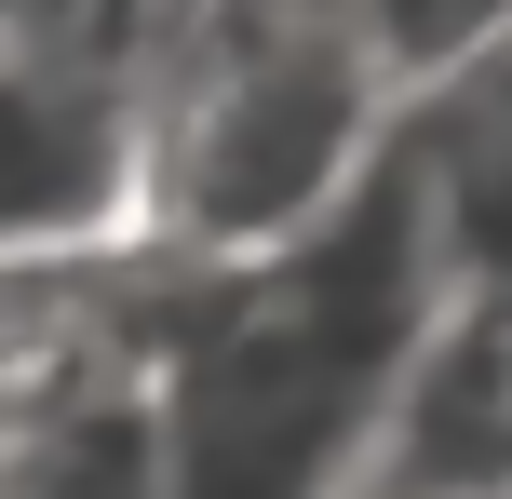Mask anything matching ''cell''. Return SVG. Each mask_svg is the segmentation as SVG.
I'll return each mask as SVG.
<instances>
[{
	"instance_id": "obj_10",
	"label": "cell",
	"mask_w": 512,
	"mask_h": 499,
	"mask_svg": "<svg viewBox=\"0 0 512 499\" xmlns=\"http://www.w3.org/2000/svg\"><path fill=\"white\" fill-rule=\"evenodd\" d=\"M364 499H391V486H364Z\"/></svg>"
},
{
	"instance_id": "obj_7",
	"label": "cell",
	"mask_w": 512,
	"mask_h": 499,
	"mask_svg": "<svg viewBox=\"0 0 512 499\" xmlns=\"http://www.w3.org/2000/svg\"><path fill=\"white\" fill-rule=\"evenodd\" d=\"M0 499H162V392L0 419Z\"/></svg>"
},
{
	"instance_id": "obj_9",
	"label": "cell",
	"mask_w": 512,
	"mask_h": 499,
	"mask_svg": "<svg viewBox=\"0 0 512 499\" xmlns=\"http://www.w3.org/2000/svg\"><path fill=\"white\" fill-rule=\"evenodd\" d=\"M364 27H378V54H391V81H445L459 54H486L512 41V0H364Z\"/></svg>"
},
{
	"instance_id": "obj_4",
	"label": "cell",
	"mask_w": 512,
	"mask_h": 499,
	"mask_svg": "<svg viewBox=\"0 0 512 499\" xmlns=\"http://www.w3.org/2000/svg\"><path fill=\"white\" fill-rule=\"evenodd\" d=\"M135 243V95L0 41V270Z\"/></svg>"
},
{
	"instance_id": "obj_6",
	"label": "cell",
	"mask_w": 512,
	"mask_h": 499,
	"mask_svg": "<svg viewBox=\"0 0 512 499\" xmlns=\"http://www.w3.org/2000/svg\"><path fill=\"white\" fill-rule=\"evenodd\" d=\"M378 486L391 499H512V297H459L432 324Z\"/></svg>"
},
{
	"instance_id": "obj_2",
	"label": "cell",
	"mask_w": 512,
	"mask_h": 499,
	"mask_svg": "<svg viewBox=\"0 0 512 499\" xmlns=\"http://www.w3.org/2000/svg\"><path fill=\"white\" fill-rule=\"evenodd\" d=\"M391 108L364 0H189L135 81V243L176 270L310 243L391 162Z\"/></svg>"
},
{
	"instance_id": "obj_5",
	"label": "cell",
	"mask_w": 512,
	"mask_h": 499,
	"mask_svg": "<svg viewBox=\"0 0 512 499\" xmlns=\"http://www.w3.org/2000/svg\"><path fill=\"white\" fill-rule=\"evenodd\" d=\"M391 162L418 176L445 284L459 297H512V41L459 54L445 81H418L391 108Z\"/></svg>"
},
{
	"instance_id": "obj_3",
	"label": "cell",
	"mask_w": 512,
	"mask_h": 499,
	"mask_svg": "<svg viewBox=\"0 0 512 499\" xmlns=\"http://www.w3.org/2000/svg\"><path fill=\"white\" fill-rule=\"evenodd\" d=\"M189 297H203V270L149 257V243L0 270V419H68V405H108V392H162Z\"/></svg>"
},
{
	"instance_id": "obj_1",
	"label": "cell",
	"mask_w": 512,
	"mask_h": 499,
	"mask_svg": "<svg viewBox=\"0 0 512 499\" xmlns=\"http://www.w3.org/2000/svg\"><path fill=\"white\" fill-rule=\"evenodd\" d=\"M445 311L459 284L405 162H378L310 243L203 270L162 365V499H364Z\"/></svg>"
},
{
	"instance_id": "obj_11",
	"label": "cell",
	"mask_w": 512,
	"mask_h": 499,
	"mask_svg": "<svg viewBox=\"0 0 512 499\" xmlns=\"http://www.w3.org/2000/svg\"><path fill=\"white\" fill-rule=\"evenodd\" d=\"M0 14H14V0H0Z\"/></svg>"
},
{
	"instance_id": "obj_8",
	"label": "cell",
	"mask_w": 512,
	"mask_h": 499,
	"mask_svg": "<svg viewBox=\"0 0 512 499\" xmlns=\"http://www.w3.org/2000/svg\"><path fill=\"white\" fill-rule=\"evenodd\" d=\"M176 14L189 0H14L0 14V41H27V54H54V68H81V81H149V54L176 41Z\"/></svg>"
}]
</instances>
